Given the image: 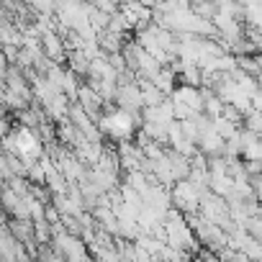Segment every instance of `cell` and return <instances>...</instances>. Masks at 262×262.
Listing matches in <instances>:
<instances>
[{"mask_svg":"<svg viewBox=\"0 0 262 262\" xmlns=\"http://www.w3.org/2000/svg\"><path fill=\"white\" fill-rule=\"evenodd\" d=\"M236 3H239V6H244V8H247V6H252V3H254V0H236Z\"/></svg>","mask_w":262,"mask_h":262,"instance_id":"obj_2","label":"cell"},{"mask_svg":"<svg viewBox=\"0 0 262 262\" xmlns=\"http://www.w3.org/2000/svg\"><path fill=\"white\" fill-rule=\"evenodd\" d=\"M170 190H172V206L178 211H183L185 216L201 213V190L190 180H178Z\"/></svg>","mask_w":262,"mask_h":262,"instance_id":"obj_1","label":"cell"}]
</instances>
